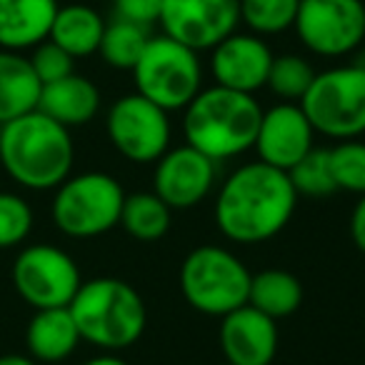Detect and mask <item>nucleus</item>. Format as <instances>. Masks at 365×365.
<instances>
[{"mask_svg": "<svg viewBox=\"0 0 365 365\" xmlns=\"http://www.w3.org/2000/svg\"><path fill=\"white\" fill-rule=\"evenodd\" d=\"M13 288L33 310L68 308L83 285L76 258L51 243L26 245L13 263Z\"/></svg>", "mask_w": 365, "mask_h": 365, "instance_id": "10", "label": "nucleus"}, {"mask_svg": "<svg viewBox=\"0 0 365 365\" xmlns=\"http://www.w3.org/2000/svg\"><path fill=\"white\" fill-rule=\"evenodd\" d=\"M106 26L108 23L103 21V16L96 8L83 6V3H71V6L58 8V16L53 21L48 41L61 46L68 56H73L78 61V58L96 56L98 48H101Z\"/></svg>", "mask_w": 365, "mask_h": 365, "instance_id": "21", "label": "nucleus"}, {"mask_svg": "<svg viewBox=\"0 0 365 365\" xmlns=\"http://www.w3.org/2000/svg\"><path fill=\"white\" fill-rule=\"evenodd\" d=\"M123 203L125 190L118 178L103 170H88L66 178L58 185L51 218L68 238H101L120 225Z\"/></svg>", "mask_w": 365, "mask_h": 365, "instance_id": "6", "label": "nucleus"}, {"mask_svg": "<svg viewBox=\"0 0 365 365\" xmlns=\"http://www.w3.org/2000/svg\"><path fill=\"white\" fill-rule=\"evenodd\" d=\"M218 188V163L210 160L188 143L168 148L155 160L153 170V193L170 210L198 208Z\"/></svg>", "mask_w": 365, "mask_h": 365, "instance_id": "13", "label": "nucleus"}, {"mask_svg": "<svg viewBox=\"0 0 365 365\" xmlns=\"http://www.w3.org/2000/svg\"><path fill=\"white\" fill-rule=\"evenodd\" d=\"M350 238L355 248L365 253V195H358V203L353 205V213H350Z\"/></svg>", "mask_w": 365, "mask_h": 365, "instance_id": "32", "label": "nucleus"}, {"mask_svg": "<svg viewBox=\"0 0 365 365\" xmlns=\"http://www.w3.org/2000/svg\"><path fill=\"white\" fill-rule=\"evenodd\" d=\"M278 320L253 305L220 318L218 345L228 365H270L278 353Z\"/></svg>", "mask_w": 365, "mask_h": 365, "instance_id": "16", "label": "nucleus"}, {"mask_svg": "<svg viewBox=\"0 0 365 365\" xmlns=\"http://www.w3.org/2000/svg\"><path fill=\"white\" fill-rule=\"evenodd\" d=\"M31 61L33 73L38 76L41 86H48V83H56L61 78L76 73V58L68 56L61 46H56L53 41H43L41 46L33 48V56L28 58Z\"/></svg>", "mask_w": 365, "mask_h": 365, "instance_id": "30", "label": "nucleus"}, {"mask_svg": "<svg viewBox=\"0 0 365 365\" xmlns=\"http://www.w3.org/2000/svg\"><path fill=\"white\" fill-rule=\"evenodd\" d=\"M288 178L293 182V188L298 195H308V198H328V195L338 193L330 173V158L328 148L315 145L303 160H298L288 170Z\"/></svg>", "mask_w": 365, "mask_h": 365, "instance_id": "28", "label": "nucleus"}, {"mask_svg": "<svg viewBox=\"0 0 365 365\" xmlns=\"http://www.w3.org/2000/svg\"><path fill=\"white\" fill-rule=\"evenodd\" d=\"M41 81L23 53L0 48V125L38 110Z\"/></svg>", "mask_w": 365, "mask_h": 365, "instance_id": "20", "label": "nucleus"}, {"mask_svg": "<svg viewBox=\"0 0 365 365\" xmlns=\"http://www.w3.org/2000/svg\"><path fill=\"white\" fill-rule=\"evenodd\" d=\"M58 0H0V48L33 51L48 41L58 16Z\"/></svg>", "mask_w": 365, "mask_h": 365, "instance_id": "17", "label": "nucleus"}, {"mask_svg": "<svg viewBox=\"0 0 365 365\" xmlns=\"http://www.w3.org/2000/svg\"><path fill=\"white\" fill-rule=\"evenodd\" d=\"M273 51L268 41L255 33L235 31L210 51V78L213 86L238 93H255L265 88L273 66Z\"/></svg>", "mask_w": 365, "mask_h": 365, "instance_id": "15", "label": "nucleus"}, {"mask_svg": "<svg viewBox=\"0 0 365 365\" xmlns=\"http://www.w3.org/2000/svg\"><path fill=\"white\" fill-rule=\"evenodd\" d=\"M33 208L23 195L0 190V250L18 248L33 233Z\"/></svg>", "mask_w": 365, "mask_h": 365, "instance_id": "29", "label": "nucleus"}, {"mask_svg": "<svg viewBox=\"0 0 365 365\" xmlns=\"http://www.w3.org/2000/svg\"><path fill=\"white\" fill-rule=\"evenodd\" d=\"M0 365H41V363H38V360H33L31 355L8 353V355H0Z\"/></svg>", "mask_w": 365, "mask_h": 365, "instance_id": "34", "label": "nucleus"}, {"mask_svg": "<svg viewBox=\"0 0 365 365\" xmlns=\"http://www.w3.org/2000/svg\"><path fill=\"white\" fill-rule=\"evenodd\" d=\"M310 56L340 61L365 43L363 0H300L293 26Z\"/></svg>", "mask_w": 365, "mask_h": 365, "instance_id": "9", "label": "nucleus"}, {"mask_svg": "<svg viewBox=\"0 0 365 365\" xmlns=\"http://www.w3.org/2000/svg\"><path fill=\"white\" fill-rule=\"evenodd\" d=\"M335 188L343 193L365 195V143L360 138L340 140L328 148Z\"/></svg>", "mask_w": 365, "mask_h": 365, "instance_id": "27", "label": "nucleus"}, {"mask_svg": "<svg viewBox=\"0 0 365 365\" xmlns=\"http://www.w3.org/2000/svg\"><path fill=\"white\" fill-rule=\"evenodd\" d=\"M113 13L118 21L150 28L160 21L163 0H113Z\"/></svg>", "mask_w": 365, "mask_h": 365, "instance_id": "31", "label": "nucleus"}, {"mask_svg": "<svg viewBox=\"0 0 365 365\" xmlns=\"http://www.w3.org/2000/svg\"><path fill=\"white\" fill-rule=\"evenodd\" d=\"M303 303V283L283 268L260 270L250 280L248 305L265 313L268 318L280 320L293 315Z\"/></svg>", "mask_w": 365, "mask_h": 365, "instance_id": "22", "label": "nucleus"}, {"mask_svg": "<svg viewBox=\"0 0 365 365\" xmlns=\"http://www.w3.org/2000/svg\"><path fill=\"white\" fill-rule=\"evenodd\" d=\"M148 41H150L148 28L113 18V23H108L106 33H103L98 56H101L103 63H106L108 68H113V71H133L138 58L145 51Z\"/></svg>", "mask_w": 365, "mask_h": 365, "instance_id": "24", "label": "nucleus"}, {"mask_svg": "<svg viewBox=\"0 0 365 365\" xmlns=\"http://www.w3.org/2000/svg\"><path fill=\"white\" fill-rule=\"evenodd\" d=\"M173 223V210L158 198L155 193H130L125 195L120 213V228L125 230L130 238L140 240V243H155L163 235H168Z\"/></svg>", "mask_w": 365, "mask_h": 365, "instance_id": "23", "label": "nucleus"}, {"mask_svg": "<svg viewBox=\"0 0 365 365\" xmlns=\"http://www.w3.org/2000/svg\"><path fill=\"white\" fill-rule=\"evenodd\" d=\"M76 145L68 128L33 110L0 125V165L28 190H56L73 175Z\"/></svg>", "mask_w": 365, "mask_h": 365, "instance_id": "2", "label": "nucleus"}, {"mask_svg": "<svg viewBox=\"0 0 365 365\" xmlns=\"http://www.w3.org/2000/svg\"><path fill=\"white\" fill-rule=\"evenodd\" d=\"M288 173L250 160L223 178L213 203V220L225 240L258 245L280 235L298 208Z\"/></svg>", "mask_w": 365, "mask_h": 365, "instance_id": "1", "label": "nucleus"}, {"mask_svg": "<svg viewBox=\"0 0 365 365\" xmlns=\"http://www.w3.org/2000/svg\"><path fill=\"white\" fill-rule=\"evenodd\" d=\"M106 133L110 145L125 160L148 165L165 155L170 148V113L140 93H128L108 108Z\"/></svg>", "mask_w": 365, "mask_h": 365, "instance_id": "11", "label": "nucleus"}, {"mask_svg": "<svg viewBox=\"0 0 365 365\" xmlns=\"http://www.w3.org/2000/svg\"><path fill=\"white\" fill-rule=\"evenodd\" d=\"M315 135L300 103H275L260 115L253 150L260 163L288 173L315 148Z\"/></svg>", "mask_w": 365, "mask_h": 365, "instance_id": "14", "label": "nucleus"}, {"mask_svg": "<svg viewBox=\"0 0 365 365\" xmlns=\"http://www.w3.org/2000/svg\"><path fill=\"white\" fill-rule=\"evenodd\" d=\"M300 108L318 135L335 143L365 135V66L343 63L315 73Z\"/></svg>", "mask_w": 365, "mask_h": 365, "instance_id": "7", "label": "nucleus"}, {"mask_svg": "<svg viewBox=\"0 0 365 365\" xmlns=\"http://www.w3.org/2000/svg\"><path fill=\"white\" fill-rule=\"evenodd\" d=\"M130 73L135 93L168 113L185 110L188 103L205 88L200 53L168 36H150Z\"/></svg>", "mask_w": 365, "mask_h": 365, "instance_id": "8", "label": "nucleus"}, {"mask_svg": "<svg viewBox=\"0 0 365 365\" xmlns=\"http://www.w3.org/2000/svg\"><path fill=\"white\" fill-rule=\"evenodd\" d=\"M83 343L101 353H120L133 348L148 328V305L128 280H83L68 305Z\"/></svg>", "mask_w": 365, "mask_h": 365, "instance_id": "4", "label": "nucleus"}, {"mask_svg": "<svg viewBox=\"0 0 365 365\" xmlns=\"http://www.w3.org/2000/svg\"><path fill=\"white\" fill-rule=\"evenodd\" d=\"M81 365H130V363L123 360L118 353H101V355H96V358H88L86 363H81Z\"/></svg>", "mask_w": 365, "mask_h": 365, "instance_id": "33", "label": "nucleus"}, {"mask_svg": "<svg viewBox=\"0 0 365 365\" xmlns=\"http://www.w3.org/2000/svg\"><path fill=\"white\" fill-rule=\"evenodd\" d=\"M313 78L315 71L308 58L298 56V53H283V56L273 58L265 88L280 103H300L305 93H308Z\"/></svg>", "mask_w": 365, "mask_h": 365, "instance_id": "25", "label": "nucleus"}, {"mask_svg": "<svg viewBox=\"0 0 365 365\" xmlns=\"http://www.w3.org/2000/svg\"><path fill=\"white\" fill-rule=\"evenodd\" d=\"M158 26L163 28V36L190 51H213L238 31L240 0H163Z\"/></svg>", "mask_w": 365, "mask_h": 365, "instance_id": "12", "label": "nucleus"}, {"mask_svg": "<svg viewBox=\"0 0 365 365\" xmlns=\"http://www.w3.org/2000/svg\"><path fill=\"white\" fill-rule=\"evenodd\" d=\"M300 0H240V23L260 38L280 36L295 26Z\"/></svg>", "mask_w": 365, "mask_h": 365, "instance_id": "26", "label": "nucleus"}, {"mask_svg": "<svg viewBox=\"0 0 365 365\" xmlns=\"http://www.w3.org/2000/svg\"><path fill=\"white\" fill-rule=\"evenodd\" d=\"M83 343L78 325L68 308L36 310L26 328V348L41 365H53L68 360Z\"/></svg>", "mask_w": 365, "mask_h": 365, "instance_id": "19", "label": "nucleus"}, {"mask_svg": "<svg viewBox=\"0 0 365 365\" xmlns=\"http://www.w3.org/2000/svg\"><path fill=\"white\" fill-rule=\"evenodd\" d=\"M253 273L223 245H198L178 270V285L185 303L210 318H223L248 305Z\"/></svg>", "mask_w": 365, "mask_h": 365, "instance_id": "5", "label": "nucleus"}, {"mask_svg": "<svg viewBox=\"0 0 365 365\" xmlns=\"http://www.w3.org/2000/svg\"><path fill=\"white\" fill-rule=\"evenodd\" d=\"M263 108L250 93L208 86L182 110L185 143L215 163L253 150Z\"/></svg>", "mask_w": 365, "mask_h": 365, "instance_id": "3", "label": "nucleus"}, {"mask_svg": "<svg viewBox=\"0 0 365 365\" xmlns=\"http://www.w3.org/2000/svg\"><path fill=\"white\" fill-rule=\"evenodd\" d=\"M101 91L98 86L86 76H71L61 78L56 83H48L41 91V101H38V110L46 113L63 128L73 130L86 123H91L101 110Z\"/></svg>", "mask_w": 365, "mask_h": 365, "instance_id": "18", "label": "nucleus"}]
</instances>
